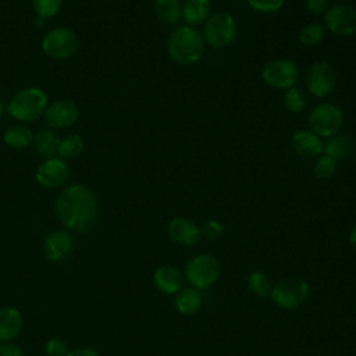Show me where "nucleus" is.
I'll use <instances>...</instances> for the list:
<instances>
[{
	"mask_svg": "<svg viewBox=\"0 0 356 356\" xmlns=\"http://www.w3.org/2000/svg\"><path fill=\"white\" fill-rule=\"evenodd\" d=\"M261 79L273 89L286 90L296 86L299 81V68L291 58H271L261 68Z\"/></svg>",
	"mask_w": 356,
	"mask_h": 356,
	"instance_id": "obj_8",
	"label": "nucleus"
},
{
	"mask_svg": "<svg viewBox=\"0 0 356 356\" xmlns=\"http://www.w3.org/2000/svg\"><path fill=\"white\" fill-rule=\"evenodd\" d=\"M282 102H284L285 108L292 114H300L306 108V104H307L305 90L298 86L286 89L284 93Z\"/></svg>",
	"mask_w": 356,
	"mask_h": 356,
	"instance_id": "obj_27",
	"label": "nucleus"
},
{
	"mask_svg": "<svg viewBox=\"0 0 356 356\" xmlns=\"http://www.w3.org/2000/svg\"><path fill=\"white\" fill-rule=\"evenodd\" d=\"M58 138L49 128H43L33 135V145L38 154L43 159H53L58 153Z\"/></svg>",
	"mask_w": 356,
	"mask_h": 356,
	"instance_id": "obj_23",
	"label": "nucleus"
},
{
	"mask_svg": "<svg viewBox=\"0 0 356 356\" xmlns=\"http://www.w3.org/2000/svg\"><path fill=\"white\" fill-rule=\"evenodd\" d=\"M153 11L160 22L178 26L182 21V3L179 0H153Z\"/></svg>",
	"mask_w": 356,
	"mask_h": 356,
	"instance_id": "obj_22",
	"label": "nucleus"
},
{
	"mask_svg": "<svg viewBox=\"0 0 356 356\" xmlns=\"http://www.w3.org/2000/svg\"><path fill=\"white\" fill-rule=\"evenodd\" d=\"M200 31L207 46L213 49H225L234 43L238 35V24L235 17L227 11L211 13Z\"/></svg>",
	"mask_w": 356,
	"mask_h": 356,
	"instance_id": "obj_5",
	"label": "nucleus"
},
{
	"mask_svg": "<svg viewBox=\"0 0 356 356\" xmlns=\"http://www.w3.org/2000/svg\"><path fill=\"white\" fill-rule=\"evenodd\" d=\"M355 35H356V33H355Z\"/></svg>",
	"mask_w": 356,
	"mask_h": 356,
	"instance_id": "obj_40",
	"label": "nucleus"
},
{
	"mask_svg": "<svg viewBox=\"0 0 356 356\" xmlns=\"http://www.w3.org/2000/svg\"><path fill=\"white\" fill-rule=\"evenodd\" d=\"M338 161L327 154H320L313 163V174L320 179H330L335 175Z\"/></svg>",
	"mask_w": 356,
	"mask_h": 356,
	"instance_id": "obj_29",
	"label": "nucleus"
},
{
	"mask_svg": "<svg viewBox=\"0 0 356 356\" xmlns=\"http://www.w3.org/2000/svg\"><path fill=\"white\" fill-rule=\"evenodd\" d=\"M246 286L257 298L266 299V298H270L273 284L264 271L252 270L246 277Z\"/></svg>",
	"mask_w": 356,
	"mask_h": 356,
	"instance_id": "obj_25",
	"label": "nucleus"
},
{
	"mask_svg": "<svg viewBox=\"0 0 356 356\" xmlns=\"http://www.w3.org/2000/svg\"><path fill=\"white\" fill-rule=\"evenodd\" d=\"M356 152L355 140L345 134H335L324 140L323 154L332 157L337 161L352 157Z\"/></svg>",
	"mask_w": 356,
	"mask_h": 356,
	"instance_id": "obj_19",
	"label": "nucleus"
},
{
	"mask_svg": "<svg viewBox=\"0 0 356 356\" xmlns=\"http://www.w3.org/2000/svg\"><path fill=\"white\" fill-rule=\"evenodd\" d=\"M211 15L210 0H184L182 3V21L189 26H200Z\"/></svg>",
	"mask_w": 356,
	"mask_h": 356,
	"instance_id": "obj_21",
	"label": "nucleus"
},
{
	"mask_svg": "<svg viewBox=\"0 0 356 356\" xmlns=\"http://www.w3.org/2000/svg\"><path fill=\"white\" fill-rule=\"evenodd\" d=\"M167 232L172 242L185 248H192L203 239L200 225H197L189 217H182V216H178L170 220Z\"/></svg>",
	"mask_w": 356,
	"mask_h": 356,
	"instance_id": "obj_13",
	"label": "nucleus"
},
{
	"mask_svg": "<svg viewBox=\"0 0 356 356\" xmlns=\"http://www.w3.org/2000/svg\"><path fill=\"white\" fill-rule=\"evenodd\" d=\"M24 328L22 313L13 306L0 307V342H11Z\"/></svg>",
	"mask_w": 356,
	"mask_h": 356,
	"instance_id": "obj_18",
	"label": "nucleus"
},
{
	"mask_svg": "<svg viewBox=\"0 0 356 356\" xmlns=\"http://www.w3.org/2000/svg\"><path fill=\"white\" fill-rule=\"evenodd\" d=\"M70 177V167L61 157H53L43 160L35 172V178L39 185L47 189H56L63 186Z\"/></svg>",
	"mask_w": 356,
	"mask_h": 356,
	"instance_id": "obj_12",
	"label": "nucleus"
},
{
	"mask_svg": "<svg viewBox=\"0 0 356 356\" xmlns=\"http://www.w3.org/2000/svg\"><path fill=\"white\" fill-rule=\"evenodd\" d=\"M68 345L61 338H50L44 345V352L47 356H67Z\"/></svg>",
	"mask_w": 356,
	"mask_h": 356,
	"instance_id": "obj_33",
	"label": "nucleus"
},
{
	"mask_svg": "<svg viewBox=\"0 0 356 356\" xmlns=\"http://www.w3.org/2000/svg\"><path fill=\"white\" fill-rule=\"evenodd\" d=\"M323 25L327 32L337 36H350L356 33V8L346 3H335L323 15Z\"/></svg>",
	"mask_w": 356,
	"mask_h": 356,
	"instance_id": "obj_10",
	"label": "nucleus"
},
{
	"mask_svg": "<svg viewBox=\"0 0 356 356\" xmlns=\"http://www.w3.org/2000/svg\"><path fill=\"white\" fill-rule=\"evenodd\" d=\"M249 7L260 14H274L284 7L285 0H246Z\"/></svg>",
	"mask_w": 356,
	"mask_h": 356,
	"instance_id": "obj_31",
	"label": "nucleus"
},
{
	"mask_svg": "<svg viewBox=\"0 0 356 356\" xmlns=\"http://www.w3.org/2000/svg\"><path fill=\"white\" fill-rule=\"evenodd\" d=\"M32 7L36 13V17L46 19L60 13L63 0H32Z\"/></svg>",
	"mask_w": 356,
	"mask_h": 356,
	"instance_id": "obj_30",
	"label": "nucleus"
},
{
	"mask_svg": "<svg viewBox=\"0 0 356 356\" xmlns=\"http://www.w3.org/2000/svg\"><path fill=\"white\" fill-rule=\"evenodd\" d=\"M310 285L299 275H289L278 280L270 292L273 303L282 310H293L300 307L309 298Z\"/></svg>",
	"mask_w": 356,
	"mask_h": 356,
	"instance_id": "obj_6",
	"label": "nucleus"
},
{
	"mask_svg": "<svg viewBox=\"0 0 356 356\" xmlns=\"http://www.w3.org/2000/svg\"><path fill=\"white\" fill-rule=\"evenodd\" d=\"M74 248L72 235L65 229L51 231L44 239V253L51 261H61L70 256Z\"/></svg>",
	"mask_w": 356,
	"mask_h": 356,
	"instance_id": "obj_16",
	"label": "nucleus"
},
{
	"mask_svg": "<svg viewBox=\"0 0 356 356\" xmlns=\"http://www.w3.org/2000/svg\"><path fill=\"white\" fill-rule=\"evenodd\" d=\"M337 86V72L327 61L313 63L306 72V89L314 97H325Z\"/></svg>",
	"mask_w": 356,
	"mask_h": 356,
	"instance_id": "obj_11",
	"label": "nucleus"
},
{
	"mask_svg": "<svg viewBox=\"0 0 356 356\" xmlns=\"http://www.w3.org/2000/svg\"><path fill=\"white\" fill-rule=\"evenodd\" d=\"M327 36V29L320 22H310L305 25L299 32V42L303 46H317L320 44Z\"/></svg>",
	"mask_w": 356,
	"mask_h": 356,
	"instance_id": "obj_26",
	"label": "nucleus"
},
{
	"mask_svg": "<svg viewBox=\"0 0 356 356\" xmlns=\"http://www.w3.org/2000/svg\"><path fill=\"white\" fill-rule=\"evenodd\" d=\"M156 289L164 295H175L185 286V278L182 270L175 266L164 264L154 270L152 277Z\"/></svg>",
	"mask_w": 356,
	"mask_h": 356,
	"instance_id": "obj_15",
	"label": "nucleus"
},
{
	"mask_svg": "<svg viewBox=\"0 0 356 356\" xmlns=\"http://www.w3.org/2000/svg\"><path fill=\"white\" fill-rule=\"evenodd\" d=\"M345 121L343 111L339 106L331 102H323L316 104L307 115L309 129L317 134L320 138L327 139L335 134H339Z\"/></svg>",
	"mask_w": 356,
	"mask_h": 356,
	"instance_id": "obj_7",
	"label": "nucleus"
},
{
	"mask_svg": "<svg viewBox=\"0 0 356 356\" xmlns=\"http://www.w3.org/2000/svg\"><path fill=\"white\" fill-rule=\"evenodd\" d=\"M224 224L218 220H207L200 225V231H202V238L207 239V241H216L218 239L222 234H224Z\"/></svg>",
	"mask_w": 356,
	"mask_h": 356,
	"instance_id": "obj_32",
	"label": "nucleus"
},
{
	"mask_svg": "<svg viewBox=\"0 0 356 356\" xmlns=\"http://www.w3.org/2000/svg\"><path fill=\"white\" fill-rule=\"evenodd\" d=\"M349 242L353 245V246H356V224L350 228V231H349Z\"/></svg>",
	"mask_w": 356,
	"mask_h": 356,
	"instance_id": "obj_37",
	"label": "nucleus"
},
{
	"mask_svg": "<svg viewBox=\"0 0 356 356\" xmlns=\"http://www.w3.org/2000/svg\"><path fill=\"white\" fill-rule=\"evenodd\" d=\"M292 149L305 159H316L323 154L324 140L312 129H299L292 135Z\"/></svg>",
	"mask_w": 356,
	"mask_h": 356,
	"instance_id": "obj_17",
	"label": "nucleus"
},
{
	"mask_svg": "<svg viewBox=\"0 0 356 356\" xmlns=\"http://www.w3.org/2000/svg\"><path fill=\"white\" fill-rule=\"evenodd\" d=\"M83 150V140L79 135L72 134L63 138L58 143V156L61 159H74L78 157Z\"/></svg>",
	"mask_w": 356,
	"mask_h": 356,
	"instance_id": "obj_28",
	"label": "nucleus"
},
{
	"mask_svg": "<svg viewBox=\"0 0 356 356\" xmlns=\"http://www.w3.org/2000/svg\"><path fill=\"white\" fill-rule=\"evenodd\" d=\"M332 1H335V3H346L348 0H332Z\"/></svg>",
	"mask_w": 356,
	"mask_h": 356,
	"instance_id": "obj_39",
	"label": "nucleus"
},
{
	"mask_svg": "<svg viewBox=\"0 0 356 356\" xmlns=\"http://www.w3.org/2000/svg\"><path fill=\"white\" fill-rule=\"evenodd\" d=\"M79 117L78 106L71 100H57L47 106L44 121L50 128H67L76 122Z\"/></svg>",
	"mask_w": 356,
	"mask_h": 356,
	"instance_id": "obj_14",
	"label": "nucleus"
},
{
	"mask_svg": "<svg viewBox=\"0 0 356 356\" xmlns=\"http://www.w3.org/2000/svg\"><path fill=\"white\" fill-rule=\"evenodd\" d=\"M67 356H100L99 352L89 346H78L71 350H68Z\"/></svg>",
	"mask_w": 356,
	"mask_h": 356,
	"instance_id": "obj_36",
	"label": "nucleus"
},
{
	"mask_svg": "<svg viewBox=\"0 0 356 356\" xmlns=\"http://www.w3.org/2000/svg\"><path fill=\"white\" fill-rule=\"evenodd\" d=\"M4 143L11 149H26L33 143V132L24 125H13L3 134Z\"/></svg>",
	"mask_w": 356,
	"mask_h": 356,
	"instance_id": "obj_24",
	"label": "nucleus"
},
{
	"mask_svg": "<svg viewBox=\"0 0 356 356\" xmlns=\"http://www.w3.org/2000/svg\"><path fill=\"white\" fill-rule=\"evenodd\" d=\"M182 273L188 285L202 291L217 282L221 274V264L211 253H197L186 261Z\"/></svg>",
	"mask_w": 356,
	"mask_h": 356,
	"instance_id": "obj_4",
	"label": "nucleus"
},
{
	"mask_svg": "<svg viewBox=\"0 0 356 356\" xmlns=\"http://www.w3.org/2000/svg\"><path fill=\"white\" fill-rule=\"evenodd\" d=\"M1 114H3V103L0 100V117H1Z\"/></svg>",
	"mask_w": 356,
	"mask_h": 356,
	"instance_id": "obj_38",
	"label": "nucleus"
},
{
	"mask_svg": "<svg viewBox=\"0 0 356 356\" xmlns=\"http://www.w3.org/2000/svg\"><path fill=\"white\" fill-rule=\"evenodd\" d=\"M206 51V42L202 32L185 24L172 28L167 39V53L179 65H193L199 63Z\"/></svg>",
	"mask_w": 356,
	"mask_h": 356,
	"instance_id": "obj_2",
	"label": "nucleus"
},
{
	"mask_svg": "<svg viewBox=\"0 0 356 356\" xmlns=\"http://www.w3.org/2000/svg\"><path fill=\"white\" fill-rule=\"evenodd\" d=\"M56 214L70 229L86 231L99 217V202L95 192L83 184L65 186L56 197Z\"/></svg>",
	"mask_w": 356,
	"mask_h": 356,
	"instance_id": "obj_1",
	"label": "nucleus"
},
{
	"mask_svg": "<svg viewBox=\"0 0 356 356\" xmlns=\"http://www.w3.org/2000/svg\"><path fill=\"white\" fill-rule=\"evenodd\" d=\"M330 0H305L306 10L313 15H324L328 10Z\"/></svg>",
	"mask_w": 356,
	"mask_h": 356,
	"instance_id": "obj_34",
	"label": "nucleus"
},
{
	"mask_svg": "<svg viewBox=\"0 0 356 356\" xmlns=\"http://www.w3.org/2000/svg\"><path fill=\"white\" fill-rule=\"evenodd\" d=\"M42 50L46 56L54 60H65L75 54L79 47L78 35L65 26L50 29L42 38Z\"/></svg>",
	"mask_w": 356,
	"mask_h": 356,
	"instance_id": "obj_9",
	"label": "nucleus"
},
{
	"mask_svg": "<svg viewBox=\"0 0 356 356\" xmlns=\"http://www.w3.org/2000/svg\"><path fill=\"white\" fill-rule=\"evenodd\" d=\"M49 106L47 95L43 89L29 86L17 92L10 103L8 113L19 122H32L44 115Z\"/></svg>",
	"mask_w": 356,
	"mask_h": 356,
	"instance_id": "obj_3",
	"label": "nucleus"
},
{
	"mask_svg": "<svg viewBox=\"0 0 356 356\" xmlns=\"http://www.w3.org/2000/svg\"><path fill=\"white\" fill-rule=\"evenodd\" d=\"M0 356H25V352L13 342H0Z\"/></svg>",
	"mask_w": 356,
	"mask_h": 356,
	"instance_id": "obj_35",
	"label": "nucleus"
},
{
	"mask_svg": "<svg viewBox=\"0 0 356 356\" xmlns=\"http://www.w3.org/2000/svg\"><path fill=\"white\" fill-rule=\"evenodd\" d=\"M203 305L202 291L191 285L184 286L174 295V307L182 316L196 314Z\"/></svg>",
	"mask_w": 356,
	"mask_h": 356,
	"instance_id": "obj_20",
	"label": "nucleus"
}]
</instances>
